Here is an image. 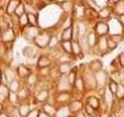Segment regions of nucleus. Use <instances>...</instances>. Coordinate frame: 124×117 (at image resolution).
<instances>
[{
  "instance_id": "f257e3e1",
  "label": "nucleus",
  "mask_w": 124,
  "mask_h": 117,
  "mask_svg": "<svg viewBox=\"0 0 124 117\" xmlns=\"http://www.w3.org/2000/svg\"><path fill=\"white\" fill-rule=\"evenodd\" d=\"M81 76L84 79L86 90H96L97 89V81H96V78H95V73H92L90 69H86L81 74Z\"/></svg>"
},
{
  "instance_id": "f03ea898",
  "label": "nucleus",
  "mask_w": 124,
  "mask_h": 117,
  "mask_svg": "<svg viewBox=\"0 0 124 117\" xmlns=\"http://www.w3.org/2000/svg\"><path fill=\"white\" fill-rule=\"evenodd\" d=\"M50 36H52V33L49 31H41L38 33V36L34 38V44H36L37 48L39 49H46L48 48V43H49V40H50Z\"/></svg>"
},
{
  "instance_id": "7ed1b4c3",
  "label": "nucleus",
  "mask_w": 124,
  "mask_h": 117,
  "mask_svg": "<svg viewBox=\"0 0 124 117\" xmlns=\"http://www.w3.org/2000/svg\"><path fill=\"white\" fill-rule=\"evenodd\" d=\"M73 91H63V92H57L54 102L58 106H68V104L73 100Z\"/></svg>"
},
{
  "instance_id": "20e7f679",
  "label": "nucleus",
  "mask_w": 124,
  "mask_h": 117,
  "mask_svg": "<svg viewBox=\"0 0 124 117\" xmlns=\"http://www.w3.org/2000/svg\"><path fill=\"white\" fill-rule=\"evenodd\" d=\"M39 32H41L39 26H31V25H28L27 27L22 28V36H23V38L26 41H34V38L38 36Z\"/></svg>"
},
{
  "instance_id": "39448f33",
  "label": "nucleus",
  "mask_w": 124,
  "mask_h": 117,
  "mask_svg": "<svg viewBox=\"0 0 124 117\" xmlns=\"http://www.w3.org/2000/svg\"><path fill=\"white\" fill-rule=\"evenodd\" d=\"M55 88L58 92L63 91H73V86L69 84V81L66 79V75H60L59 79L55 81Z\"/></svg>"
},
{
  "instance_id": "423d86ee",
  "label": "nucleus",
  "mask_w": 124,
  "mask_h": 117,
  "mask_svg": "<svg viewBox=\"0 0 124 117\" xmlns=\"http://www.w3.org/2000/svg\"><path fill=\"white\" fill-rule=\"evenodd\" d=\"M68 109H69L70 113L74 116V115L79 113L80 111H82V109H84V102L81 101L80 99H73L68 104Z\"/></svg>"
},
{
  "instance_id": "0eeeda50",
  "label": "nucleus",
  "mask_w": 124,
  "mask_h": 117,
  "mask_svg": "<svg viewBox=\"0 0 124 117\" xmlns=\"http://www.w3.org/2000/svg\"><path fill=\"white\" fill-rule=\"evenodd\" d=\"M1 41L3 43H14L15 38H16V32H15V28H12L11 26L9 28H6L5 31H3L1 33Z\"/></svg>"
},
{
  "instance_id": "6e6552de",
  "label": "nucleus",
  "mask_w": 124,
  "mask_h": 117,
  "mask_svg": "<svg viewBox=\"0 0 124 117\" xmlns=\"http://www.w3.org/2000/svg\"><path fill=\"white\" fill-rule=\"evenodd\" d=\"M93 31L96 32V35L98 37H102V36H107V33L109 32V26L106 21H98L93 28Z\"/></svg>"
},
{
  "instance_id": "1a4fd4ad",
  "label": "nucleus",
  "mask_w": 124,
  "mask_h": 117,
  "mask_svg": "<svg viewBox=\"0 0 124 117\" xmlns=\"http://www.w3.org/2000/svg\"><path fill=\"white\" fill-rule=\"evenodd\" d=\"M49 90L48 89H41L34 95V101L37 104H46L49 101Z\"/></svg>"
},
{
  "instance_id": "9d476101",
  "label": "nucleus",
  "mask_w": 124,
  "mask_h": 117,
  "mask_svg": "<svg viewBox=\"0 0 124 117\" xmlns=\"http://www.w3.org/2000/svg\"><path fill=\"white\" fill-rule=\"evenodd\" d=\"M95 78H96V81H97V88H103L106 85V83L108 81L107 72L103 70V69L97 72V73H95Z\"/></svg>"
},
{
  "instance_id": "9b49d317",
  "label": "nucleus",
  "mask_w": 124,
  "mask_h": 117,
  "mask_svg": "<svg viewBox=\"0 0 124 117\" xmlns=\"http://www.w3.org/2000/svg\"><path fill=\"white\" fill-rule=\"evenodd\" d=\"M31 69H30V67L26 65V64H19L16 67V75L21 78V79H26L30 74H31Z\"/></svg>"
},
{
  "instance_id": "f8f14e48",
  "label": "nucleus",
  "mask_w": 124,
  "mask_h": 117,
  "mask_svg": "<svg viewBox=\"0 0 124 117\" xmlns=\"http://www.w3.org/2000/svg\"><path fill=\"white\" fill-rule=\"evenodd\" d=\"M60 41H73L74 40V25L63 28L60 32Z\"/></svg>"
},
{
  "instance_id": "ddd939ff",
  "label": "nucleus",
  "mask_w": 124,
  "mask_h": 117,
  "mask_svg": "<svg viewBox=\"0 0 124 117\" xmlns=\"http://www.w3.org/2000/svg\"><path fill=\"white\" fill-rule=\"evenodd\" d=\"M22 54L27 59H33L34 57H38L39 56L37 47H33V46H27V47L22 48Z\"/></svg>"
},
{
  "instance_id": "4468645a",
  "label": "nucleus",
  "mask_w": 124,
  "mask_h": 117,
  "mask_svg": "<svg viewBox=\"0 0 124 117\" xmlns=\"http://www.w3.org/2000/svg\"><path fill=\"white\" fill-rule=\"evenodd\" d=\"M73 89H74L75 92H78L80 95H82L86 91V86H85V83H84V79H82L81 75H78V78H76V80L74 83V85H73Z\"/></svg>"
},
{
  "instance_id": "2eb2a0df",
  "label": "nucleus",
  "mask_w": 124,
  "mask_h": 117,
  "mask_svg": "<svg viewBox=\"0 0 124 117\" xmlns=\"http://www.w3.org/2000/svg\"><path fill=\"white\" fill-rule=\"evenodd\" d=\"M71 54L75 57V59H78L80 57H84V53H82V49H81L79 40H73L71 41Z\"/></svg>"
},
{
  "instance_id": "dca6fc26",
  "label": "nucleus",
  "mask_w": 124,
  "mask_h": 117,
  "mask_svg": "<svg viewBox=\"0 0 124 117\" xmlns=\"http://www.w3.org/2000/svg\"><path fill=\"white\" fill-rule=\"evenodd\" d=\"M85 37H86V41H87V44H88V47H90V49L96 47L97 41H98V36L96 35L95 31H88Z\"/></svg>"
},
{
  "instance_id": "f3484780",
  "label": "nucleus",
  "mask_w": 124,
  "mask_h": 117,
  "mask_svg": "<svg viewBox=\"0 0 124 117\" xmlns=\"http://www.w3.org/2000/svg\"><path fill=\"white\" fill-rule=\"evenodd\" d=\"M37 68H43V67H50L52 65V59L49 56L46 54H39L37 57V62H36Z\"/></svg>"
},
{
  "instance_id": "a211bd4d",
  "label": "nucleus",
  "mask_w": 124,
  "mask_h": 117,
  "mask_svg": "<svg viewBox=\"0 0 124 117\" xmlns=\"http://www.w3.org/2000/svg\"><path fill=\"white\" fill-rule=\"evenodd\" d=\"M57 69H58V72H59L60 75H68L70 72L74 69V67H73V63L71 62H68V63H60V64H58Z\"/></svg>"
},
{
  "instance_id": "6ab92c4d",
  "label": "nucleus",
  "mask_w": 124,
  "mask_h": 117,
  "mask_svg": "<svg viewBox=\"0 0 124 117\" xmlns=\"http://www.w3.org/2000/svg\"><path fill=\"white\" fill-rule=\"evenodd\" d=\"M97 48L101 54H104L107 53L109 49H108V43H107V37L106 36H102V37H98V41H97Z\"/></svg>"
},
{
  "instance_id": "aec40b11",
  "label": "nucleus",
  "mask_w": 124,
  "mask_h": 117,
  "mask_svg": "<svg viewBox=\"0 0 124 117\" xmlns=\"http://www.w3.org/2000/svg\"><path fill=\"white\" fill-rule=\"evenodd\" d=\"M16 95H17V99H19V101L25 102L26 100L30 99V96H31V91H30V89H28L27 86H21V89L16 92Z\"/></svg>"
},
{
  "instance_id": "412c9836",
  "label": "nucleus",
  "mask_w": 124,
  "mask_h": 117,
  "mask_svg": "<svg viewBox=\"0 0 124 117\" xmlns=\"http://www.w3.org/2000/svg\"><path fill=\"white\" fill-rule=\"evenodd\" d=\"M41 110H43V111H44L46 113H48L49 116L54 117L55 113H57V111H58V106H57L55 104L46 102V104H42V109H41Z\"/></svg>"
},
{
  "instance_id": "4be33fe9",
  "label": "nucleus",
  "mask_w": 124,
  "mask_h": 117,
  "mask_svg": "<svg viewBox=\"0 0 124 117\" xmlns=\"http://www.w3.org/2000/svg\"><path fill=\"white\" fill-rule=\"evenodd\" d=\"M87 69H90L92 73H97L103 69V63L100 59H92L87 65Z\"/></svg>"
},
{
  "instance_id": "5701e85b",
  "label": "nucleus",
  "mask_w": 124,
  "mask_h": 117,
  "mask_svg": "<svg viewBox=\"0 0 124 117\" xmlns=\"http://www.w3.org/2000/svg\"><path fill=\"white\" fill-rule=\"evenodd\" d=\"M21 3V0H9V3H8V6L5 9V12L8 16H11L15 14V10L16 8L19 6V4Z\"/></svg>"
},
{
  "instance_id": "b1692460",
  "label": "nucleus",
  "mask_w": 124,
  "mask_h": 117,
  "mask_svg": "<svg viewBox=\"0 0 124 117\" xmlns=\"http://www.w3.org/2000/svg\"><path fill=\"white\" fill-rule=\"evenodd\" d=\"M21 86H22L21 81L19 79H16V78L12 79V80H10L9 84H8V88H9L10 92H17V91L21 89Z\"/></svg>"
},
{
  "instance_id": "393cba45",
  "label": "nucleus",
  "mask_w": 124,
  "mask_h": 117,
  "mask_svg": "<svg viewBox=\"0 0 124 117\" xmlns=\"http://www.w3.org/2000/svg\"><path fill=\"white\" fill-rule=\"evenodd\" d=\"M60 46V38L55 35H53L52 33V36H50V40H49V43H48V48L52 49V51H57V49L59 48Z\"/></svg>"
},
{
  "instance_id": "a878e982",
  "label": "nucleus",
  "mask_w": 124,
  "mask_h": 117,
  "mask_svg": "<svg viewBox=\"0 0 124 117\" xmlns=\"http://www.w3.org/2000/svg\"><path fill=\"white\" fill-rule=\"evenodd\" d=\"M60 8H62V10H63L65 14L70 15V14H73V12H74V8H75V5H74V3L71 1V0H66V1H64V3L60 4Z\"/></svg>"
},
{
  "instance_id": "bb28decb",
  "label": "nucleus",
  "mask_w": 124,
  "mask_h": 117,
  "mask_svg": "<svg viewBox=\"0 0 124 117\" xmlns=\"http://www.w3.org/2000/svg\"><path fill=\"white\" fill-rule=\"evenodd\" d=\"M9 95H10V90L8 88L6 84H0V102H4L9 99Z\"/></svg>"
},
{
  "instance_id": "cd10ccee",
  "label": "nucleus",
  "mask_w": 124,
  "mask_h": 117,
  "mask_svg": "<svg viewBox=\"0 0 124 117\" xmlns=\"http://www.w3.org/2000/svg\"><path fill=\"white\" fill-rule=\"evenodd\" d=\"M31 110H32L31 106H30L28 104H26V102L20 104L19 107H17V112H19V116H20V117H26Z\"/></svg>"
},
{
  "instance_id": "c85d7f7f",
  "label": "nucleus",
  "mask_w": 124,
  "mask_h": 117,
  "mask_svg": "<svg viewBox=\"0 0 124 117\" xmlns=\"http://www.w3.org/2000/svg\"><path fill=\"white\" fill-rule=\"evenodd\" d=\"M38 78H39V76H38L37 74L31 73V74L26 78V84H27L28 86H36V85L38 84V81H39Z\"/></svg>"
},
{
  "instance_id": "c756f323",
  "label": "nucleus",
  "mask_w": 124,
  "mask_h": 117,
  "mask_svg": "<svg viewBox=\"0 0 124 117\" xmlns=\"http://www.w3.org/2000/svg\"><path fill=\"white\" fill-rule=\"evenodd\" d=\"M60 51L64 53L71 54V41H60Z\"/></svg>"
},
{
  "instance_id": "7c9ffc66",
  "label": "nucleus",
  "mask_w": 124,
  "mask_h": 117,
  "mask_svg": "<svg viewBox=\"0 0 124 117\" xmlns=\"http://www.w3.org/2000/svg\"><path fill=\"white\" fill-rule=\"evenodd\" d=\"M100 99L98 97H96V96H88L87 97V105H90L92 109H95V110H98V107H100Z\"/></svg>"
},
{
  "instance_id": "2f4dec72",
  "label": "nucleus",
  "mask_w": 124,
  "mask_h": 117,
  "mask_svg": "<svg viewBox=\"0 0 124 117\" xmlns=\"http://www.w3.org/2000/svg\"><path fill=\"white\" fill-rule=\"evenodd\" d=\"M111 14H112V10L109 8H104L102 10H98V17H101L102 20H107L111 17Z\"/></svg>"
},
{
  "instance_id": "473e14b6",
  "label": "nucleus",
  "mask_w": 124,
  "mask_h": 117,
  "mask_svg": "<svg viewBox=\"0 0 124 117\" xmlns=\"http://www.w3.org/2000/svg\"><path fill=\"white\" fill-rule=\"evenodd\" d=\"M30 24H28V16H27V14L25 12L23 15H21V16H19V28H25V27H27Z\"/></svg>"
},
{
  "instance_id": "72a5a7b5",
  "label": "nucleus",
  "mask_w": 124,
  "mask_h": 117,
  "mask_svg": "<svg viewBox=\"0 0 124 117\" xmlns=\"http://www.w3.org/2000/svg\"><path fill=\"white\" fill-rule=\"evenodd\" d=\"M39 78H49L50 76V67H43V68H38V74Z\"/></svg>"
},
{
  "instance_id": "f704fd0d",
  "label": "nucleus",
  "mask_w": 124,
  "mask_h": 117,
  "mask_svg": "<svg viewBox=\"0 0 124 117\" xmlns=\"http://www.w3.org/2000/svg\"><path fill=\"white\" fill-rule=\"evenodd\" d=\"M113 11H114V14L118 15V16L124 15V3L122 1V0L114 4V9H113Z\"/></svg>"
},
{
  "instance_id": "c9c22d12",
  "label": "nucleus",
  "mask_w": 124,
  "mask_h": 117,
  "mask_svg": "<svg viewBox=\"0 0 124 117\" xmlns=\"http://www.w3.org/2000/svg\"><path fill=\"white\" fill-rule=\"evenodd\" d=\"M76 78H78V70H76V68H74L71 72H70L68 75H66V79H68V81H69V84L70 85H74V83H75V80H76Z\"/></svg>"
},
{
  "instance_id": "e433bc0d",
  "label": "nucleus",
  "mask_w": 124,
  "mask_h": 117,
  "mask_svg": "<svg viewBox=\"0 0 124 117\" xmlns=\"http://www.w3.org/2000/svg\"><path fill=\"white\" fill-rule=\"evenodd\" d=\"M27 16H28V24L31 26H38L39 25L38 24V16H37V14H27Z\"/></svg>"
},
{
  "instance_id": "4c0bfd02",
  "label": "nucleus",
  "mask_w": 124,
  "mask_h": 117,
  "mask_svg": "<svg viewBox=\"0 0 124 117\" xmlns=\"http://www.w3.org/2000/svg\"><path fill=\"white\" fill-rule=\"evenodd\" d=\"M118 100H122L124 99V85L123 84H118L117 86V91H116V95H114Z\"/></svg>"
},
{
  "instance_id": "58836bf2",
  "label": "nucleus",
  "mask_w": 124,
  "mask_h": 117,
  "mask_svg": "<svg viewBox=\"0 0 124 117\" xmlns=\"http://www.w3.org/2000/svg\"><path fill=\"white\" fill-rule=\"evenodd\" d=\"M25 12H26L25 3H23V1H21V3L19 4V6L16 8V10H15V14H14V15H16V16H21V15H23Z\"/></svg>"
},
{
  "instance_id": "ea45409f",
  "label": "nucleus",
  "mask_w": 124,
  "mask_h": 117,
  "mask_svg": "<svg viewBox=\"0 0 124 117\" xmlns=\"http://www.w3.org/2000/svg\"><path fill=\"white\" fill-rule=\"evenodd\" d=\"M117 86H118V84H117V83H116L113 79H108V90H109L113 95H116Z\"/></svg>"
},
{
  "instance_id": "a19ab883",
  "label": "nucleus",
  "mask_w": 124,
  "mask_h": 117,
  "mask_svg": "<svg viewBox=\"0 0 124 117\" xmlns=\"http://www.w3.org/2000/svg\"><path fill=\"white\" fill-rule=\"evenodd\" d=\"M107 43H108V49L109 51H114V49L118 47V43H116L111 37H107Z\"/></svg>"
},
{
  "instance_id": "79ce46f5",
  "label": "nucleus",
  "mask_w": 124,
  "mask_h": 117,
  "mask_svg": "<svg viewBox=\"0 0 124 117\" xmlns=\"http://www.w3.org/2000/svg\"><path fill=\"white\" fill-rule=\"evenodd\" d=\"M84 110H85V113L88 115V116H93L95 115V111H96L95 109H92L90 105H87V104L84 106Z\"/></svg>"
},
{
  "instance_id": "37998d69",
  "label": "nucleus",
  "mask_w": 124,
  "mask_h": 117,
  "mask_svg": "<svg viewBox=\"0 0 124 117\" xmlns=\"http://www.w3.org/2000/svg\"><path fill=\"white\" fill-rule=\"evenodd\" d=\"M9 101L11 102V104H16V102H19V99H17V95H16V92H10V95H9Z\"/></svg>"
},
{
  "instance_id": "c03bdc74",
  "label": "nucleus",
  "mask_w": 124,
  "mask_h": 117,
  "mask_svg": "<svg viewBox=\"0 0 124 117\" xmlns=\"http://www.w3.org/2000/svg\"><path fill=\"white\" fill-rule=\"evenodd\" d=\"M85 3L88 5V8H91V9L93 8L96 11H98V10H97V9H98V6H97V4H96L95 0H85Z\"/></svg>"
},
{
  "instance_id": "a18cd8bd",
  "label": "nucleus",
  "mask_w": 124,
  "mask_h": 117,
  "mask_svg": "<svg viewBox=\"0 0 124 117\" xmlns=\"http://www.w3.org/2000/svg\"><path fill=\"white\" fill-rule=\"evenodd\" d=\"M38 113H39V110L38 109H32L26 117H38Z\"/></svg>"
},
{
  "instance_id": "49530a36",
  "label": "nucleus",
  "mask_w": 124,
  "mask_h": 117,
  "mask_svg": "<svg viewBox=\"0 0 124 117\" xmlns=\"http://www.w3.org/2000/svg\"><path fill=\"white\" fill-rule=\"evenodd\" d=\"M6 44L5 43H3L1 46H0V60H1L3 58H4V54H5V52H6Z\"/></svg>"
},
{
  "instance_id": "de8ad7c7",
  "label": "nucleus",
  "mask_w": 124,
  "mask_h": 117,
  "mask_svg": "<svg viewBox=\"0 0 124 117\" xmlns=\"http://www.w3.org/2000/svg\"><path fill=\"white\" fill-rule=\"evenodd\" d=\"M109 37H111L116 43H119L120 41H123V36H122V35H111Z\"/></svg>"
},
{
  "instance_id": "09e8293b",
  "label": "nucleus",
  "mask_w": 124,
  "mask_h": 117,
  "mask_svg": "<svg viewBox=\"0 0 124 117\" xmlns=\"http://www.w3.org/2000/svg\"><path fill=\"white\" fill-rule=\"evenodd\" d=\"M118 60H119V63H120V65L124 68V53H122L119 57H118Z\"/></svg>"
},
{
  "instance_id": "8fccbe9b",
  "label": "nucleus",
  "mask_w": 124,
  "mask_h": 117,
  "mask_svg": "<svg viewBox=\"0 0 124 117\" xmlns=\"http://www.w3.org/2000/svg\"><path fill=\"white\" fill-rule=\"evenodd\" d=\"M38 117H52V116H49L48 113H46L43 110H39V113H38Z\"/></svg>"
},
{
  "instance_id": "3c124183",
  "label": "nucleus",
  "mask_w": 124,
  "mask_h": 117,
  "mask_svg": "<svg viewBox=\"0 0 124 117\" xmlns=\"http://www.w3.org/2000/svg\"><path fill=\"white\" fill-rule=\"evenodd\" d=\"M118 21H119V24L124 27V15H120V16H118Z\"/></svg>"
},
{
  "instance_id": "603ef678",
  "label": "nucleus",
  "mask_w": 124,
  "mask_h": 117,
  "mask_svg": "<svg viewBox=\"0 0 124 117\" xmlns=\"http://www.w3.org/2000/svg\"><path fill=\"white\" fill-rule=\"evenodd\" d=\"M5 15H6V12H5V9L0 8V17H3V16H5Z\"/></svg>"
},
{
  "instance_id": "864d4df0",
  "label": "nucleus",
  "mask_w": 124,
  "mask_h": 117,
  "mask_svg": "<svg viewBox=\"0 0 124 117\" xmlns=\"http://www.w3.org/2000/svg\"><path fill=\"white\" fill-rule=\"evenodd\" d=\"M74 117H86V115H85V113H82V111H80L79 113L74 115Z\"/></svg>"
},
{
  "instance_id": "5fc2aeb1",
  "label": "nucleus",
  "mask_w": 124,
  "mask_h": 117,
  "mask_svg": "<svg viewBox=\"0 0 124 117\" xmlns=\"http://www.w3.org/2000/svg\"><path fill=\"white\" fill-rule=\"evenodd\" d=\"M0 117H9V115H8L6 112L3 111V112H0Z\"/></svg>"
},
{
  "instance_id": "6e6d98bb",
  "label": "nucleus",
  "mask_w": 124,
  "mask_h": 117,
  "mask_svg": "<svg viewBox=\"0 0 124 117\" xmlns=\"http://www.w3.org/2000/svg\"><path fill=\"white\" fill-rule=\"evenodd\" d=\"M53 1H54V3H57V4H62V3H64V1H66V0H53Z\"/></svg>"
},
{
  "instance_id": "4d7b16f0",
  "label": "nucleus",
  "mask_w": 124,
  "mask_h": 117,
  "mask_svg": "<svg viewBox=\"0 0 124 117\" xmlns=\"http://www.w3.org/2000/svg\"><path fill=\"white\" fill-rule=\"evenodd\" d=\"M0 84H3V72L0 69Z\"/></svg>"
},
{
  "instance_id": "13d9d810",
  "label": "nucleus",
  "mask_w": 124,
  "mask_h": 117,
  "mask_svg": "<svg viewBox=\"0 0 124 117\" xmlns=\"http://www.w3.org/2000/svg\"><path fill=\"white\" fill-rule=\"evenodd\" d=\"M109 1H111L112 4H116V3H118V1H120V0H109Z\"/></svg>"
},
{
  "instance_id": "bf43d9fd",
  "label": "nucleus",
  "mask_w": 124,
  "mask_h": 117,
  "mask_svg": "<svg viewBox=\"0 0 124 117\" xmlns=\"http://www.w3.org/2000/svg\"><path fill=\"white\" fill-rule=\"evenodd\" d=\"M0 112H3V104L0 102Z\"/></svg>"
},
{
  "instance_id": "052dcab7",
  "label": "nucleus",
  "mask_w": 124,
  "mask_h": 117,
  "mask_svg": "<svg viewBox=\"0 0 124 117\" xmlns=\"http://www.w3.org/2000/svg\"><path fill=\"white\" fill-rule=\"evenodd\" d=\"M109 117H117V115H116V113H111V116H109Z\"/></svg>"
},
{
  "instance_id": "680f3d73",
  "label": "nucleus",
  "mask_w": 124,
  "mask_h": 117,
  "mask_svg": "<svg viewBox=\"0 0 124 117\" xmlns=\"http://www.w3.org/2000/svg\"><path fill=\"white\" fill-rule=\"evenodd\" d=\"M1 33H3V31H1V28H0V37H1Z\"/></svg>"
},
{
  "instance_id": "e2e57ef3",
  "label": "nucleus",
  "mask_w": 124,
  "mask_h": 117,
  "mask_svg": "<svg viewBox=\"0 0 124 117\" xmlns=\"http://www.w3.org/2000/svg\"><path fill=\"white\" fill-rule=\"evenodd\" d=\"M3 44V41H1V38H0V46H1Z\"/></svg>"
}]
</instances>
